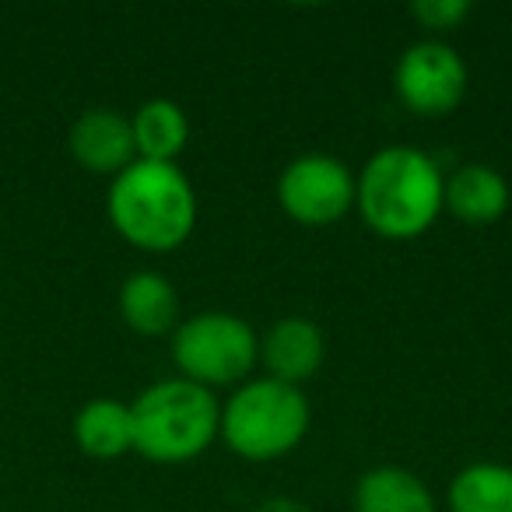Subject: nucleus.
I'll return each instance as SVG.
<instances>
[{
    "label": "nucleus",
    "mask_w": 512,
    "mask_h": 512,
    "mask_svg": "<svg viewBox=\"0 0 512 512\" xmlns=\"http://www.w3.org/2000/svg\"><path fill=\"white\" fill-rule=\"evenodd\" d=\"M439 165L418 148H383L355 179V204L365 225L383 239H418L442 214Z\"/></svg>",
    "instance_id": "nucleus-1"
},
{
    "label": "nucleus",
    "mask_w": 512,
    "mask_h": 512,
    "mask_svg": "<svg viewBox=\"0 0 512 512\" xmlns=\"http://www.w3.org/2000/svg\"><path fill=\"white\" fill-rule=\"evenodd\" d=\"M74 439L81 453L95 460H116V456L134 449V421H130V404L120 400H88L74 418Z\"/></svg>",
    "instance_id": "nucleus-13"
},
{
    "label": "nucleus",
    "mask_w": 512,
    "mask_h": 512,
    "mask_svg": "<svg viewBox=\"0 0 512 512\" xmlns=\"http://www.w3.org/2000/svg\"><path fill=\"white\" fill-rule=\"evenodd\" d=\"M323 355H327L323 330L306 316H285L260 341V358H264L271 379L288 386H299L302 379L316 376L323 365Z\"/></svg>",
    "instance_id": "nucleus-9"
},
{
    "label": "nucleus",
    "mask_w": 512,
    "mask_h": 512,
    "mask_svg": "<svg viewBox=\"0 0 512 512\" xmlns=\"http://www.w3.org/2000/svg\"><path fill=\"white\" fill-rule=\"evenodd\" d=\"M67 144H71V155L99 176H120L130 162H137L134 127L120 109L99 106L81 113L67 134Z\"/></svg>",
    "instance_id": "nucleus-8"
},
{
    "label": "nucleus",
    "mask_w": 512,
    "mask_h": 512,
    "mask_svg": "<svg viewBox=\"0 0 512 512\" xmlns=\"http://www.w3.org/2000/svg\"><path fill=\"white\" fill-rule=\"evenodd\" d=\"M172 358L190 383L228 386L242 379L260 358V337L232 313H200L172 330Z\"/></svg>",
    "instance_id": "nucleus-5"
},
{
    "label": "nucleus",
    "mask_w": 512,
    "mask_h": 512,
    "mask_svg": "<svg viewBox=\"0 0 512 512\" xmlns=\"http://www.w3.org/2000/svg\"><path fill=\"white\" fill-rule=\"evenodd\" d=\"M109 221L127 242L169 253L197 225V197L176 162H130L109 186Z\"/></svg>",
    "instance_id": "nucleus-2"
},
{
    "label": "nucleus",
    "mask_w": 512,
    "mask_h": 512,
    "mask_svg": "<svg viewBox=\"0 0 512 512\" xmlns=\"http://www.w3.org/2000/svg\"><path fill=\"white\" fill-rule=\"evenodd\" d=\"M411 11L425 29L449 32L474 11V4H470V0H418Z\"/></svg>",
    "instance_id": "nucleus-16"
},
{
    "label": "nucleus",
    "mask_w": 512,
    "mask_h": 512,
    "mask_svg": "<svg viewBox=\"0 0 512 512\" xmlns=\"http://www.w3.org/2000/svg\"><path fill=\"white\" fill-rule=\"evenodd\" d=\"M134 449L151 463L197 460L221 435V407L190 379H162L130 404Z\"/></svg>",
    "instance_id": "nucleus-3"
},
{
    "label": "nucleus",
    "mask_w": 512,
    "mask_h": 512,
    "mask_svg": "<svg viewBox=\"0 0 512 512\" xmlns=\"http://www.w3.org/2000/svg\"><path fill=\"white\" fill-rule=\"evenodd\" d=\"M449 512H512V467L470 463L449 484Z\"/></svg>",
    "instance_id": "nucleus-15"
},
{
    "label": "nucleus",
    "mask_w": 512,
    "mask_h": 512,
    "mask_svg": "<svg viewBox=\"0 0 512 512\" xmlns=\"http://www.w3.org/2000/svg\"><path fill=\"white\" fill-rule=\"evenodd\" d=\"M442 207L463 225H495L505 211H509V183L498 169L481 162L460 165L453 176L446 179V193H442Z\"/></svg>",
    "instance_id": "nucleus-10"
},
{
    "label": "nucleus",
    "mask_w": 512,
    "mask_h": 512,
    "mask_svg": "<svg viewBox=\"0 0 512 512\" xmlns=\"http://www.w3.org/2000/svg\"><path fill=\"white\" fill-rule=\"evenodd\" d=\"M355 512H435V498L404 467H372L355 488Z\"/></svg>",
    "instance_id": "nucleus-12"
},
{
    "label": "nucleus",
    "mask_w": 512,
    "mask_h": 512,
    "mask_svg": "<svg viewBox=\"0 0 512 512\" xmlns=\"http://www.w3.org/2000/svg\"><path fill=\"white\" fill-rule=\"evenodd\" d=\"M120 316L134 334L165 337L179 327V292L158 271H137L120 288Z\"/></svg>",
    "instance_id": "nucleus-11"
},
{
    "label": "nucleus",
    "mask_w": 512,
    "mask_h": 512,
    "mask_svg": "<svg viewBox=\"0 0 512 512\" xmlns=\"http://www.w3.org/2000/svg\"><path fill=\"white\" fill-rule=\"evenodd\" d=\"M393 85L411 113L446 116L467 95V64L453 46L425 39L404 50V57L397 60Z\"/></svg>",
    "instance_id": "nucleus-7"
},
{
    "label": "nucleus",
    "mask_w": 512,
    "mask_h": 512,
    "mask_svg": "<svg viewBox=\"0 0 512 512\" xmlns=\"http://www.w3.org/2000/svg\"><path fill=\"white\" fill-rule=\"evenodd\" d=\"M278 204L299 225H334L355 204V176L334 155H302L281 172Z\"/></svg>",
    "instance_id": "nucleus-6"
},
{
    "label": "nucleus",
    "mask_w": 512,
    "mask_h": 512,
    "mask_svg": "<svg viewBox=\"0 0 512 512\" xmlns=\"http://www.w3.org/2000/svg\"><path fill=\"white\" fill-rule=\"evenodd\" d=\"M309 432V400L299 386L253 379L221 407V439L246 460H278Z\"/></svg>",
    "instance_id": "nucleus-4"
},
{
    "label": "nucleus",
    "mask_w": 512,
    "mask_h": 512,
    "mask_svg": "<svg viewBox=\"0 0 512 512\" xmlns=\"http://www.w3.org/2000/svg\"><path fill=\"white\" fill-rule=\"evenodd\" d=\"M134 148L144 162H176L190 141V120L172 99H151L130 116Z\"/></svg>",
    "instance_id": "nucleus-14"
}]
</instances>
